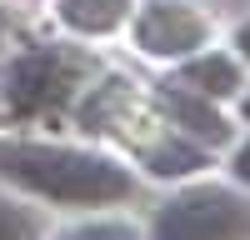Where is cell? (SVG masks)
Wrapping results in <instances>:
<instances>
[{"label":"cell","mask_w":250,"mask_h":240,"mask_svg":"<svg viewBox=\"0 0 250 240\" xmlns=\"http://www.w3.org/2000/svg\"><path fill=\"white\" fill-rule=\"evenodd\" d=\"M0 180L20 195L50 200L70 210H95V205H120L135 195L130 165H120L105 150L85 145H60V140H0Z\"/></svg>","instance_id":"obj_1"},{"label":"cell","mask_w":250,"mask_h":240,"mask_svg":"<svg viewBox=\"0 0 250 240\" xmlns=\"http://www.w3.org/2000/svg\"><path fill=\"white\" fill-rule=\"evenodd\" d=\"M95 60L75 45H30L0 65V105L15 120H55L75 105Z\"/></svg>","instance_id":"obj_2"},{"label":"cell","mask_w":250,"mask_h":240,"mask_svg":"<svg viewBox=\"0 0 250 240\" xmlns=\"http://www.w3.org/2000/svg\"><path fill=\"white\" fill-rule=\"evenodd\" d=\"M150 240H250V195L230 185H185L150 220Z\"/></svg>","instance_id":"obj_3"},{"label":"cell","mask_w":250,"mask_h":240,"mask_svg":"<svg viewBox=\"0 0 250 240\" xmlns=\"http://www.w3.org/2000/svg\"><path fill=\"white\" fill-rule=\"evenodd\" d=\"M130 30H135V45L155 60H185L210 45V20L185 0H145Z\"/></svg>","instance_id":"obj_4"},{"label":"cell","mask_w":250,"mask_h":240,"mask_svg":"<svg viewBox=\"0 0 250 240\" xmlns=\"http://www.w3.org/2000/svg\"><path fill=\"white\" fill-rule=\"evenodd\" d=\"M155 105L165 110V120H170L180 135H190V140H200V145H210V150L230 140V120L220 115V100H205L190 85H180V80H165L155 90Z\"/></svg>","instance_id":"obj_5"},{"label":"cell","mask_w":250,"mask_h":240,"mask_svg":"<svg viewBox=\"0 0 250 240\" xmlns=\"http://www.w3.org/2000/svg\"><path fill=\"white\" fill-rule=\"evenodd\" d=\"M180 85H190L195 95L205 100H235L240 85H245V70H240V60L235 55H225V50H195V55H185L180 60Z\"/></svg>","instance_id":"obj_6"},{"label":"cell","mask_w":250,"mask_h":240,"mask_svg":"<svg viewBox=\"0 0 250 240\" xmlns=\"http://www.w3.org/2000/svg\"><path fill=\"white\" fill-rule=\"evenodd\" d=\"M200 165H210V145H200L190 135H160L155 145H145V170L160 175V180H180V175H195Z\"/></svg>","instance_id":"obj_7"},{"label":"cell","mask_w":250,"mask_h":240,"mask_svg":"<svg viewBox=\"0 0 250 240\" xmlns=\"http://www.w3.org/2000/svg\"><path fill=\"white\" fill-rule=\"evenodd\" d=\"M135 0H60V20L75 30V35H110L130 20Z\"/></svg>","instance_id":"obj_8"},{"label":"cell","mask_w":250,"mask_h":240,"mask_svg":"<svg viewBox=\"0 0 250 240\" xmlns=\"http://www.w3.org/2000/svg\"><path fill=\"white\" fill-rule=\"evenodd\" d=\"M0 240H45L40 215L25 200H15L10 190H0Z\"/></svg>","instance_id":"obj_9"},{"label":"cell","mask_w":250,"mask_h":240,"mask_svg":"<svg viewBox=\"0 0 250 240\" xmlns=\"http://www.w3.org/2000/svg\"><path fill=\"white\" fill-rule=\"evenodd\" d=\"M55 240H140V230L130 220H115V215H100V220H80V225L60 230Z\"/></svg>","instance_id":"obj_10"},{"label":"cell","mask_w":250,"mask_h":240,"mask_svg":"<svg viewBox=\"0 0 250 240\" xmlns=\"http://www.w3.org/2000/svg\"><path fill=\"white\" fill-rule=\"evenodd\" d=\"M230 175H235V185L250 190V140H240V145H235V155H230Z\"/></svg>","instance_id":"obj_11"},{"label":"cell","mask_w":250,"mask_h":240,"mask_svg":"<svg viewBox=\"0 0 250 240\" xmlns=\"http://www.w3.org/2000/svg\"><path fill=\"white\" fill-rule=\"evenodd\" d=\"M235 50H240V55H245V60H250V20H245V25H240V30H235Z\"/></svg>","instance_id":"obj_12"},{"label":"cell","mask_w":250,"mask_h":240,"mask_svg":"<svg viewBox=\"0 0 250 240\" xmlns=\"http://www.w3.org/2000/svg\"><path fill=\"white\" fill-rule=\"evenodd\" d=\"M240 120L250 125V90H240Z\"/></svg>","instance_id":"obj_13"},{"label":"cell","mask_w":250,"mask_h":240,"mask_svg":"<svg viewBox=\"0 0 250 240\" xmlns=\"http://www.w3.org/2000/svg\"><path fill=\"white\" fill-rule=\"evenodd\" d=\"M0 35H5V10H0Z\"/></svg>","instance_id":"obj_14"}]
</instances>
